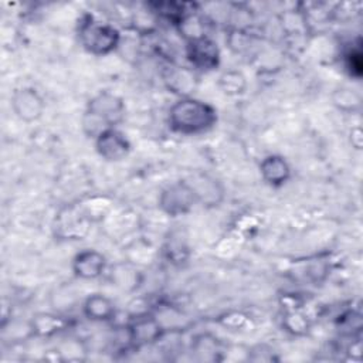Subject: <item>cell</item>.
<instances>
[{"label": "cell", "mask_w": 363, "mask_h": 363, "mask_svg": "<svg viewBox=\"0 0 363 363\" xmlns=\"http://www.w3.org/2000/svg\"><path fill=\"white\" fill-rule=\"evenodd\" d=\"M163 81L170 92H173L179 98H189L193 96V92L197 88L199 75L197 71L193 69L190 65H172L166 69Z\"/></svg>", "instance_id": "12"}, {"label": "cell", "mask_w": 363, "mask_h": 363, "mask_svg": "<svg viewBox=\"0 0 363 363\" xmlns=\"http://www.w3.org/2000/svg\"><path fill=\"white\" fill-rule=\"evenodd\" d=\"M218 88L228 96H237L244 94L247 88V79L241 71L228 69L218 77Z\"/></svg>", "instance_id": "20"}, {"label": "cell", "mask_w": 363, "mask_h": 363, "mask_svg": "<svg viewBox=\"0 0 363 363\" xmlns=\"http://www.w3.org/2000/svg\"><path fill=\"white\" fill-rule=\"evenodd\" d=\"M186 180L194 193L197 204L201 207L214 208L224 201L225 187L216 176L199 172Z\"/></svg>", "instance_id": "7"}, {"label": "cell", "mask_w": 363, "mask_h": 363, "mask_svg": "<svg viewBox=\"0 0 363 363\" xmlns=\"http://www.w3.org/2000/svg\"><path fill=\"white\" fill-rule=\"evenodd\" d=\"M95 221L96 217L88 203H71L55 214L52 224L54 235L64 241L84 240Z\"/></svg>", "instance_id": "4"}, {"label": "cell", "mask_w": 363, "mask_h": 363, "mask_svg": "<svg viewBox=\"0 0 363 363\" xmlns=\"http://www.w3.org/2000/svg\"><path fill=\"white\" fill-rule=\"evenodd\" d=\"M77 33L81 47L92 55H108L121 44V33L118 28L92 16H84L79 20Z\"/></svg>", "instance_id": "3"}, {"label": "cell", "mask_w": 363, "mask_h": 363, "mask_svg": "<svg viewBox=\"0 0 363 363\" xmlns=\"http://www.w3.org/2000/svg\"><path fill=\"white\" fill-rule=\"evenodd\" d=\"M362 51H360V45L357 44V47H352V50H349L345 54V67L349 71L350 77L354 78H360L362 75Z\"/></svg>", "instance_id": "21"}, {"label": "cell", "mask_w": 363, "mask_h": 363, "mask_svg": "<svg viewBox=\"0 0 363 363\" xmlns=\"http://www.w3.org/2000/svg\"><path fill=\"white\" fill-rule=\"evenodd\" d=\"M112 282L126 291H133L139 286L142 275L132 264H118L111 272Z\"/></svg>", "instance_id": "18"}, {"label": "cell", "mask_w": 363, "mask_h": 363, "mask_svg": "<svg viewBox=\"0 0 363 363\" xmlns=\"http://www.w3.org/2000/svg\"><path fill=\"white\" fill-rule=\"evenodd\" d=\"M169 126L180 135H200L214 128L217 111L208 102L194 96L179 98L169 109Z\"/></svg>", "instance_id": "1"}, {"label": "cell", "mask_w": 363, "mask_h": 363, "mask_svg": "<svg viewBox=\"0 0 363 363\" xmlns=\"http://www.w3.org/2000/svg\"><path fill=\"white\" fill-rule=\"evenodd\" d=\"M191 353L196 356L197 360L211 362L221 359L220 354L223 353V349L216 336L210 333H200L191 342Z\"/></svg>", "instance_id": "16"}, {"label": "cell", "mask_w": 363, "mask_h": 363, "mask_svg": "<svg viewBox=\"0 0 363 363\" xmlns=\"http://www.w3.org/2000/svg\"><path fill=\"white\" fill-rule=\"evenodd\" d=\"M129 339L133 347L149 346L159 342L164 335V328L157 318L152 315L136 316L128 326Z\"/></svg>", "instance_id": "10"}, {"label": "cell", "mask_w": 363, "mask_h": 363, "mask_svg": "<svg viewBox=\"0 0 363 363\" xmlns=\"http://www.w3.org/2000/svg\"><path fill=\"white\" fill-rule=\"evenodd\" d=\"M126 115V106L123 99L109 91H101L95 94L84 109L82 130L88 138L95 139L99 133L118 128Z\"/></svg>", "instance_id": "2"}, {"label": "cell", "mask_w": 363, "mask_h": 363, "mask_svg": "<svg viewBox=\"0 0 363 363\" xmlns=\"http://www.w3.org/2000/svg\"><path fill=\"white\" fill-rule=\"evenodd\" d=\"M282 328L292 336H305L311 330L309 318L299 309H286L282 316Z\"/></svg>", "instance_id": "19"}, {"label": "cell", "mask_w": 363, "mask_h": 363, "mask_svg": "<svg viewBox=\"0 0 363 363\" xmlns=\"http://www.w3.org/2000/svg\"><path fill=\"white\" fill-rule=\"evenodd\" d=\"M259 174L271 187H281L291 179V166L281 155H268L259 163Z\"/></svg>", "instance_id": "13"}, {"label": "cell", "mask_w": 363, "mask_h": 363, "mask_svg": "<svg viewBox=\"0 0 363 363\" xmlns=\"http://www.w3.org/2000/svg\"><path fill=\"white\" fill-rule=\"evenodd\" d=\"M350 140H352V145L356 147V149H360L362 147V132H360V128H354L352 129V133H350Z\"/></svg>", "instance_id": "22"}, {"label": "cell", "mask_w": 363, "mask_h": 363, "mask_svg": "<svg viewBox=\"0 0 363 363\" xmlns=\"http://www.w3.org/2000/svg\"><path fill=\"white\" fill-rule=\"evenodd\" d=\"M10 106L20 121L31 123L43 116L45 102L37 89L31 86H21L14 89L11 94Z\"/></svg>", "instance_id": "8"}, {"label": "cell", "mask_w": 363, "mask_h": 363, "mask_svg": "<svg viewBox=\"0 0 363 363\" xmlns=\"http://www.w3.org/2000/svg\"><path fill=\"white\" fill-rule=\"evenodd\" d=\"M108 267L106 257L98 250L86 248L75 254L71 262L72 272L77 278L84 281H91L101 278Z\"/></svg>", "instance_id": "11"}, {"label": "cell", "mask_w": 363, "mask_h": 363, "mask_svg": "<svg viewBox=\"0 0 363 363\" xmlns=\"http://www.w3.org/2000/svg\"><path fill=\"white\" fill-rule=\"evenodd\" d=\"M332 104L342 112L353 113L362 106V95L350 86H337L332 92Z\"/></svg>", "instance_id": "17"}, {"label": "cell", "mask_w": 363, "mask_h": 363, "mask_svg": "<svg viewBox=\"0 0 363 363\" xmlns=\"http://www.w3.org/2000/svg\"><path fill=\"white\" fill-rule=\"evenodd\" d=\"M69 326V319L54 315V313H37L28 322V329L31 335L38 337H50Z\"/></svg>", "instance_id": "15"}, {"label": "cell", "mask_w": 363, "mask_h": 363, "mask_svg": "<svg viewBox=\"0 0 363 363\" xmlns=\"http://www.w3.org/2000/svg\"><path fill=\"white\" fill-rule=\"evenodd\" d=\"M157 204L164 214L179 217L187 214L197 204V201L187 180H179L167 184L160 191Z\"/></svg>", "instance_id": "6"}, {"label": "cell", "mask_w": 363, "mask_h": 363, "mask_svg": "<svg viewBox=\"0 0 363 363\" xmlns=\"http://www.w3.org/2000/svg\"><path fill=\"white\" fill-rule=\"evenodd\" d=\"M184 54L189 65L197 72H208L216 69L221 60L220 48L208 34L186 40Z\"/></svg>", "instance_id": "5"}, {"label": "cell", "mask_w": 363, "mask_h": 363, "mask_svg": "<svg viewBox=\"0 0 363 363\" xmlns=\"http://www.w3.org/2000/svg\"><path fill=\"white\" fill-rule=\"evenodd\" d=\"M82 313L92 322H109L116 315V305L104 294H91L82 303Z\"/></svg>", "instance_id": "14"}, {"label": "cell", "mask_w": 363, "mask_h": 363, "mask_svg": "<svg viewBox=\"0 0 363 363\" xmlns=\"http://www.w3.org/2000/svg\"><path fill=\"white\" fill-rule=\"evenodd\" d=\"M94 140L96 153L106 162H121L130 153V142L118 128L99 133Z\"/></svg>", "instance_id": "9"}]
</instances>
